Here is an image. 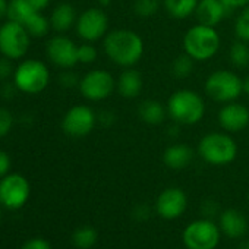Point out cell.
<instances>
[{"mask_svg": "<svg viewBox=\"0 0 249 249\" xmlns=\"http://www.w3.org/2000/svg\"><path fill=\"white\" fill-rule=\"evenodd\" d=\"M107 57L117 66L132 68L144 56V41L132 30H114L107 33L103 40Z\"/></svg>", "mask_w": 249, "mask_h": 249, "instance_id": "1", "label": "cell"}, {"mask_svg": "<svg viewBox=\"0 0 249 249\" xmlns=\"http://www.w3.org/2000/svg\"><path fill=\"white\" fill-rule=\"evenodd\" d=\"M220 34L214 27L196 24L183 36V50L195 62H207L220 50Z\"/></svg>", "mask_w": 249, "mask_h": 249, "instance_id": "2", "label": "cell"}, {"mask_svg": "<svg viewBox=\"0 0 249 249\" xmlns=\"http://www.w3.org/2000/svg\"><path fill=\"white\" fill-rule=\"evenodd\" d=\"M167 114L178 124H196L204 119V98L192 89L175 91L167 101Z\"/></svg>", "mask_w": 249, "mask_h": 249, "instance_id": "3", "label": "cell"}, {"mask_svg": "<svg viewBox=\"0 0 249 249\" xmlns=\"http://www.w3.org/2000/svg\"><path fill=\"white\" fill-rule=\"evenodd\" d=\"M198 153L211 166H226L236 160L237 144L226 132H211L199 141Z\"/></svg>", "mask_w": 249, "mask_h": 249, "instance_id": "4", "label": "cell"}, {"mask_svg": "<svg viewBox=\"0 0 249 249\" xmlns=\"http://www.w3.org/2000/svg\"><path fill=\"white\" fill-rule=\"evenodd\" d=\"M50 81L49 68L37 59L24 60L14 72V84L17 89L25 94H40L43 92Z\"/></svg>", "mask_w": 249, "mask_h": 249, "instance_id": "5", "label": "cell"}, {"mask_svg": "<svg viewBox=\"0 0 249 249\" xmlns=\"http://www.w3.org/2000/svg\"><path fill=\"white\" fill-rule=\"evenodd\" d=\"M204 89L211 100L223 104L236 101L243 92L240 76L231 71H224V69L213 72L207 78Z\"/></svg>", "mask_w": 249, "mask_h": 249, "instance_id": "6", "label": "cell"}, {"mask_svg": "<svg viewBox=\"0 0 249 249\" xmlns=\"http://www.w3.org/2000/svg\"><path fill=\"white\" fill-rule=\"evenodd\" d=\"M31 36L27 28L18 22L8 21L0 27V53L11 60L24 57L30 49Z\"/></svg>", "mask_w": 249, "mask_h": 249, "instance_id": "7", "label": "cell"}, {"mask_svg": "<svg viewBox=\"0 0 249 249\" xmlns=\"http://www.w3.org/2000/svg\"><path fill=\"white\" fill-rule=\"evenodd\" d=\"M220 227L211 220H196L183 230V243L188 249H215L220 242Z\"/></svg>", "mask_w": 249, "mask_h": 249, "instance_id": "8", "label": "cell"}, {"mask_svg": "<svg viewBox=\"0 0 249 249\" xmlns=\"http://www.w3.org/2000/svg\"><path fill=\"white\" fill-rule=\"evenodd\" d=\"M30 182L19 173H8L0 180V204L8 210L24 207L30 199Z\"/></svg>", "mask_w": 249, "mask_h": 249, "instance_id": "9", "label": "cell"}, {"mask_svg": "<svg viewBox=\"0 0 249 249\" xmlns=\"http://www.w3.org/2000/svg\"><path fill=\"white\" fill-rule=\"evenodd\" d=\"M78 87L84 98L89 101H103L113 94L116 81L110 72L104 69H94L79 79Z\"/></svg>", "mask_w": 249, "mask_h": 249, "instance_id": "10", "label": "cell"}, {"mask_svg": "<svg viewBox=\"0 0 249 249\" xmlns=\"http://www.w3.org/2000/svg\"><path fill=\"white\" fill-rule=\"evenodd\" d=\"M97 123V114L84 104L71 107L62 119V129L66 135L82 138L92 132Z\"/></svg>", "mask_w": 249, "mask_h": 249, "instance_id": "11", "label": "cell"}, {"mask_svg": "<svg viewBox=\"0 0 249 249\" xmlns=\"http://www.w3.org/2000/svg\"><path fill=\"white\" fill-rule=\"evenodd\" d=\"M108 18L100 8L84 11L76 19V33L87 43H95L107 36Z\"/></svg>", "mask_w": 249, "mask_h": 249, "instance_id": "12", "label": "cell"}, {"mask_svg": "<svg viewBox=\"0 0 249 249\" xmlns=\"http://www.w3.org/2000/svg\"><path fill=\"white\" fill-rule=\"evenodd\" d=\"M47 57L59 68L63 69H71L78 60V46L68 37H53L46 47Z\"/></svg>", "mask_w": 249, "mask_h": 249, "instance_id": "13", "label": "cell"}, {"mask_svg": "<svg viewBox=\"0 0 249 249\" xmlns=\"http://www.w3.org/2000/svg\"><path fill=\"white\" fill-rule=\"evenodd\" d=\"M218 124L227 134H237L248 128L249 110L237 101L226 103L218 111Z\"/></svg>", "mask_w": 249, "mask_h": 249, "instance_id": "14", "label": "cell"}, {"mask_svg": "<svg viewBox=\"0 0 249 249\" xmlns=\"http://www.w3.org/2000/svg\"><path fill=\"white\" fill-rule=\"evenodd\" d=\"M188 207V196L180 188L164 189L156 202V210L159 215L164 220H175L180 217Z\"/></svg>", "mask_w": 249, "mask_h": 249, "instance_id": "15", "label": "cell"}, {"mask_svg": "<svg viewBox=\"0 0 249 249\" xmlns=\"http://www.w3.org/2000/svg\"><path fill=\"white\" fill-rule=\"evenodd\" d=\"M227 14H229V9L220 2V0H199L196 11H195L198 24L214 27V28L224 19Z\"/></svg>", "mask_w": 249, "mask_h": 249, "instance_id": "16", "label": "cell"}, {"mask_svg": "<svg viewBox=\"0 0 249 249\" xmlns=\"http://www.w3.org/2000/svg\"><path fill=\"white\" fill-rule=\"evenodd\" d=\"M246 229H248V221H246V217L240 211H237L234 208H229L221 213L220 230L226 236H229L231 239L242 237L246 233Z\"/></svg>", "mask_w": 249, "mask_h": 249, "instance_id": "17", "label": "cell"}, {"mask_svg": "<svg viewBox=\"0 0 249 249\" xmlns=\"http://www.w3.org/2000/svg\"><path fill=\"white\" fill-rule=\"evenodd\" d=\"M142 76L137 69L132 68H126L119 76L117 82H116V88L119 91V94L123 98H137L141 91H142Z\"/></svg>", "mask_w": 249, "mask_h": 249, "instance_id": "18", "label": "cell"}, {"mask_svg": "<svg viewBox=\"0 0 249 249\" xmlns=\"http://www.w3.org/2000/svg\"><path fill=\"white\" fill-rule=\"evenodd\" d=\"M194 160V151L185 144H173L163 153V163L172 170H182Z\"/></svg>", "mask_w": 249, "mask_h": 249, "instance_id": "19", "label": "cell"}, {"mask_svg": "<svg viewBox=\"0 0 249 249\" xmlns=\"http://www.w3.org/2000/svg\"><path fill=\"white\" fill-rule=\"evenodd\" d=\"M76 11L69 3H60L54 8L50 17V25L53 30L59 33H65L71 30L76 24Z\"/></svg>", "mask_w": 249, "mask_h": 249, "instance_id": "20", "label": "cell"}, {"mask_svg": "<svg viewBox=\"0 0 249 249\" xmlns=\"http://www.w3.org/2000/svg\"><path fill=\"white\" fill-rule=\"evenodd\" d=\"M167 114V107L157 100H144L138 106V116L142 122L148 124H160L164 122Z\"/></svg>", "mask_w": 249, "mask_h": 249, "instance_id": "21", "label": "cell"}, {"mask_svg": "<svg viewBox=\"0 0 249 249\" xmlns=\"http://www.w3.org/2000/svg\"><path fill=\"white\" fill-rule=\"evenodd\" d=\"M38 14V11H36L28 0H11L9 2V9H8V19L18 22L21 25H27L33 17Z\"/></svg>", "mask_w": 249, "mask_h": 249, "instance_id": "22", "label": "cell"}, {"mask_svg": "<svg viewBox=\"0 0 249 249\" xmlns=\"http://www.w3.org/2000/svg\"><path fill=\"white\" fill-rule=\"evenodd\" d=\"M199 0H163L167 14L175 19H186L195 14Z\"/></svg>", "mask_w": 249, "mask_h": 249, "instance_id": "23", "label": "cell"}, {"mask_svg": "<svg viewBox=\"0 0 249 249\" xmlns=\"http://www.w3.org/2000/svg\"><path fill=\"white\" fill-rule=\"evenodd\" d=\"M97 230L92 226H81L75 230L72 236V242L79 249H88L95 245L97 242Z\"/></svg>", "mask_w": 249, "mask_h": 249, "instance_id": "24", "label": "cell"}, {"mask_svg": "<svg viewBox=\"0 0 249 249\" xmlns=\"http://www.w3.org/2000/svg\"><path fill=\"white\" fill-rule=\"evenodd\" d=\"M229 59L236 68H246L249 65V46L243 41H236L231 44L229 50Z\"/></svg>", "mask_w": 249, "mask_h": 249, "instance_id": "25", "label": "cell"}, {"mask_svg": "<svg viewBox=\"0 0 249 249\" xmlns=\"http://www.w3.org/2000/svg\"><path fill=\"white\" fill-rule=\"evenodd\" d=\"M194 62L195 60L192 57H189L186 53L179 56V57H176L173 60V63H172V75L175 78H178V79L188 78L192 73V71H194Z\"/></svg>", "mask_w": 249, "mask_h": 249, "instance_id": "26", "label": "cell"}, {"mask_svg": "<svg viewBox=\"0 0 249 249\" xmlns=\"http://www.w3.org/2000/svg\"><path fill=\"white\" fill-rule=\"evenodd\" d=\"M234 34H236L237 40L249 44V5L245 6L243 9H240L239 15L236 18Z\"/></svg>", "mask_w": 249, "mask_h": 249, "instance_id": "27", "label": "cell"}, {"mask_svg": "<svg viewBox=\"0 0 249 249\" xmlns=\"http://www.w3.org/2000/svg\"><path fill=\"white\" fill-rule=\"evenodd\" d=\"M50 27H52V25H50V21H47L40 12L36 14V15L33 17V19L25 25V28H27V31L30 33V36H31V37H36V38L44 37V36L49 33Z\"/></svg>", "mask_w": 249, "mask_h": 249, "instance_id": "28", "label": "cell"}, {"mask_svg": "<svg viewBox=\"0 0 249 249\" xmlns=\"http://www.w3.org/2000/svg\"><path fill=\"white\" fill-rule=\"evenodd\" d=\"M160 5L161 0H135L134 11L141 18H150L159 12Z\"/></svg>", "mask_w": 249, "mask_h": 249, "instance_id": "29", "label": "cell"}, {"mask_svg": "<svg viewBox=\"0 0 249 249\" xmlns=\"http://www.w3.org/2000/svg\"><path fill=\"white\" fill-rule=\"evenodd\" d=\"M97 56H98L97 49L91 43H85L82 46H78V60H79V63H84V65L94 63Z\"/></svg>", "mask_w": 249, "mask_h": 249, "instance_id": "30", "label": "cell"}, {"mask_svg": "<svg viewBox=\"0 0 249 249\" xmlns=\"http://www.w3.org/2000/svg\"><path fill=\"white\" fill-rule=\"evenodd\" d=\"M14 124V116L9 110L6 108H0V138L6 137Z\"/></svg>", "mask_w": 249, "mask_h": 249, "instance_id": "31", "label": "cell"}, {"mask_svg": "<svg viewBox=\"0 0 249 249\" xmlns=\"http://www.w3.org/2000/svg\"><path fill=\"white\" fill-rule=\"evenodd\" d=\"M22 249H52V245L49 243V240L43 237H34V239L27 240Z\"/></svg>", "mask_w": 249, "mask_h": 249, "instance_id": "32", "label": "cell"}, {"mask_svg": "<svg viewBox=\"0 0 249 249\" xmlns=\"http://www.w3.org/2000/svg\"><path fill=\"white\" fill-rule=\"evenodd\" d=\"M11 170V157L6 151L0 150V179L5 178Z\"/></svg>", "mask_w": 249, "mask_h": 249, "instance_id": "33", "label": "cell"}, {"mask_svg": "<svg viewBox=\"0 0 249 249\" xmlns=\"http://www.w3.org/2000/svg\"><path fill=\"white\" fill-rule=\"evenodd\" d=\"M14 68H12V63H11V59L5 57L0 59V79H6L9 78L11 75H14Z\"/></svg>", "mask_w": 249, "mask_h": 249, "instance_id": "34", "label": "cell"}, {"mask_svg": "<svg viewBox=\"0 0 249 249\" xmlns=\"http://www.w3.org/2000/svg\"><path fill=\"white\" fill-rule=\"evenodd\" d=\"M220 2L229 9V12L234 9H243L245 6L249 5V0H220Z\"/></svg>", "mask_w": 249, "mask_h": 249, "instance_id": "35", "label": "cell"}, {"mask_svg": "<svg viewBox=\"0 0 249 249\" xmlns=\"http://www.w3.org/2000/svg\"><path fill=\"white\" fill-rule=\"evenodd\" d=\"M60 84H62L63 87L71 88V87L79 85V81H78V78H76L75 73H72V72H65V73L60 75Z\"/></svg>", "mask_w": 249, "mask_h": 249, "instance_id": "36", "label": "cell"}, {"mask_svg": "<svg viewBox=\"0 0 249 249\" xmlns=\"http://www.w3.org/2000/svg\"><path fill=\"white\" fill-rule=\"evenodd\" d=\"M114 119H116V116L111 113V111H101L98 116H97V122H100L101 124H104V126H106V124H107V126H110V124L114 122Z\"/></svg>", "mask_w": 249, "mask_h": 249, "instance_id": "37", "label": "cell"}, {"mask_svg": "<svg viewBox=\"0 0 249 249\" xmlns=\"http://www.w3.org/2000/svg\"><path fill=\"white\" fill-rule=\"evenodd\" d=\"M28 2H30V5H31L36 11L41 12V11H44V9L49 6L50 0H28Z\"/></svg>", "mask_w": 249, "mask_h": 249, "instance_id": "38", "label": "cell"}, {"mask_svg": "<svg viewBox=\"0 0 249 249\" xmlns=\"http://www.w3.org/2000/svg\"><path fill=\"white\" fill-rule=\"evenodd\" d=\"M15 88H17V85L14 84H5L3 87H2V95H3V98H12L14 97V94H15Z\"/></svg>", "mask_w": 249, "mask_h": 249, "instance_id": "39", "label": "cell"}, {"mask_svg": "<svg viewBox=\"0 0 249 249\" xmlns=\"http://www.w3.org/2000/svg\"><path fill=\"white\" fill-rule=\"evenodd\" d=\"M8 9H9V2H8V0H0V19L8 17Z\"/></svg>", "mask_w": 249, "mask_h": 249, "instance_id": "40", "label": "cell"}, {"mask_svg": "<svg viewBox=\"0 0 249 249\" xmlns=\"http://www.w3.org/2000/svg\"><path fill=\"white\" fill-rule=\"evenodd\" d=\"M242 87H243V92L249 95V75L245 79H242Z\"/></svg>", "mask_w": 249, "mask_h": 249, "instance_id": "41", "label": "cell"}, {"mask_svg": "<svg viewBox=\"0 0 249 249\" xmlns=\"http://www.w3.org/2000/svg\"><path fill=\"white\" fill-rule=\"evenodd\" d=\"M239 249H249V240H248V242H243V243L239 246Z\"/></svg>", "mask_w": 249, "mask_h": 249, "instance_id": "42", "label": "cell"}, {"mask_svg": "<svg viewBox=\"0 0 249 249\" xmlns=\"http://www.w3.org/2000/svg\"><path fill=\"white\" fill-rule=\"evenodd\" d=\"M100 5L101 6H108L110 5V0H100Z\"/></svg>", "mask_w": 249, "mask_h": 249, "instance_id": "43", "label": "cell"}, {"mask_svg": "<svg viewBox=\"0 0 249 249\" xmlns=\"http://www.w3.org/2000/svg\"><path fill=\"white\" fill-rule=\"evenodd\" d=\"M0 220H2V208H0Z\"/></svg>", "mask_w": 249, "mask_h": 249, "instance_id": "44", "label": "cell"}]
</instances>
